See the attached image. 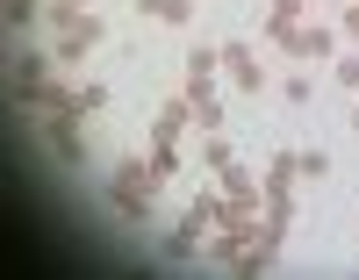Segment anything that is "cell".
I'll list each match as a JSON object with an SVG mask.
<instances>
[{
  "label": "cell",
  "instance_id": "3",
  "mask_svg": "<svg viewBox=\"0 0 359 280\" xmlns=\"http://www.w3.org/2000/svg\"><path fill=\"white\" fill-rule=\"evenodd\" d=\"M144 8H151L158 22H187V0H144Z\"/></svg>",
  "mask_w": 359,
  "mask_h": 280
},
{
  "label": "cell",
  "instance_id": "1",
  "mask_svg": "<svg viewBox=\"0 0 359 280\" xmlns=\"http://www.w3.org/2000/svg\"><path fill=\"white\" fill-rule=\"evenodd\" d=\"M223 65H230V79L245 86V93H259V86H266V72L252 65V51H245V44H230V51H223Z\"/></svg>",
  "mask_w": 359,
  "mask_h": 280
},
{
  "label": "cell",
  "instance_id": "2",
  "mask_svg": "<svg viewBox=\"0 0 359 280\" xmlns=\"http://www.w3.org/2000/svg\"><path fill=\"white\" fill-rule=\"evenodd\" d=\"M94 36H101V22H94V15H65V51H86Z\"/></svg>",
  "mask_w": 359,
  "mask_h": 280
}]
</instances>
